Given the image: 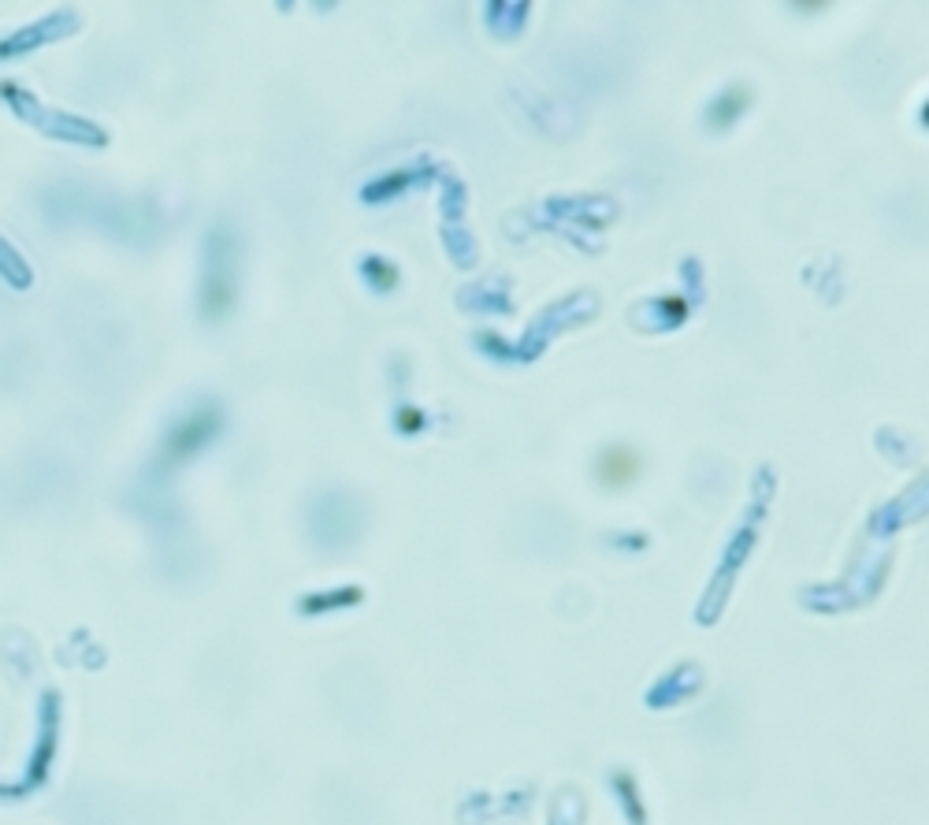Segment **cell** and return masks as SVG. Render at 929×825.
<instances>
[{
	"label": "cell",
	"instance_id": "cell-1",
	"mask_svg": "<svg viewBox=\"0 0 929 825\" xmlns=\"http://www.w3.org/2000/svg\"><path fill=\"white\" fill-rule=\"evenodd\" d=\"M636 469H640V461L632 458L629 450H610V454H606V458L599 461L602 484H610V487L629 484L632 476H636Z\"/></svg>",
	"mask_w": 929,
	"mask_h": 825
}]
</instances>
